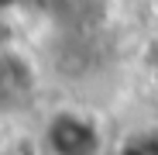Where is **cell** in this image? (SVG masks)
I'll list each match as a JSON object with an SVG mask.
<instances>
[{
  "label": "cell",
  "mask_w": 158,
  "mask_h": 155,
  "mask_svg": "<svg viewBox=\"0 0 158 155\" xmlns=\"http://www.w3.org/2000/svg\"><path fill=\"white\" fill-rule=\"evenodd\" d=\"M45 141L52 155H96L100 152V131L86 114L62 110L48 121L45 127Z\"/></svg>",
  "instance_id": "cell-1"
}]
</instances>
